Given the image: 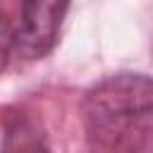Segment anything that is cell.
Wrapping results in <instances>:
<instances>
[{
  "label": "cell",
  "instance_id": "1",
  "mask_svg": "<svg viewBox=\"0 0 153 153\" xmlns=\"http://www.w3.org/2000/svg\"><path fill=\"white\" fill-rule=\"evenodd\" d=\"M84 127L93 151H153V76L120 72L100 79L84 98Z\"/></svg>",
  "mask_w": 153,
  "mask_h": 153
},
{
  "label": "cell",
  "instance_id": "2",
  "mask_svg": "<svg viewBox=\"0 0 153 153\" xmlns=\"http://www.w3.org/2000/svg\"><path fill=\"white\" fill-rule=\"evenodd\" d=\"M67 10L69 0H22L14 50L26 60L45 57L57 43Z\"/></svg>",
  "mask_w": 153,
  "mask_h": 153
},
{
  "label": "cell",
  "instance_id": "3",
  "mask_svg": "<svg viewBox=\"0 0 153 153\" xmlns=\"http://www.w3.org/2000/svg\"><path fill=\"white\" fill-rule=\"evenodd\" d=\"M12 53H14V29H12L10 19L0 12V74L5 72Z\"/></svg>",
  "mask_w": 153,
  "mask_h": 153
}]
</instances>
